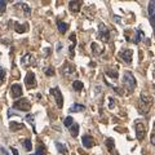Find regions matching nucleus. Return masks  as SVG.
Listing matches in <instances>:
<instances>
[{
    "instance_id": "nucleus-12",
    "label": "nucleus",
    "mask_w": 155,
    "mask_h": 155,
    "mask_svg": "<svg viewBox=\"0 0 155 155\" xmlns=\"http://www.w3.org/2000/svg\"><path fill=\"white\" fill-rule=\"evenodd\" d=\"M106 146H107V149H109V151H110L111 155H118V153L115 151V142H114V138H111V137L106 138Z\"/></svg>"
},
{
    "instance_id": "nucleus-29",
    "label": "nucleus",
    "mask_w": 155,
    "mask_h": 155,
    "mask_svg": "<svg viewBox=\"0 0 155 155\" xmlns=\"http://www.w3.org/2000/svg\"><path fill=\"white\" fill-rule=\"evenodd\" d=\"M19 5L23 8V12H25L26 16H30V14H31V9H30V7H28L27 4H25V3H19Z\"/></svg>"
},
{
    "instance_id": "nucleus-18",
    "label": "nucleus",
    "mask_w": 155,
    "mask_h": 155,
    "mask_svg": "<svg viewBox=\"0 0 155 155\" xmlns=\"http://www.w3.org/2000/svg\"><path fill=\"white\" fill-rule=\"evenodd\" d=\"M84 109H85V106H84V105L75 104V105H72L71 107H70V113H78V111H83Z\"/></svg>"
},
{
    "instance_id": "nucleus-21",
    "label": "nucleus",
    "mask_w": 155,
    "mask_h": 155,
    "mask_svg": "<svg viewBox=\"0 0 155 155\" xmlns=\"http://www.w3.org/2000/svg\"><path fill=\"white\" fill-rule=\"evenodd\" d=\"M70 40L72 41V45L70 47V56L74 57V48H75V45H76V39H75V34H74V32H72L71 35H70Z\"/></svg>"
},
{
    "instance_id": "nucleus-5",
    "label": "nucleus",
    "mask_w": 155,
    "mask_h": 155,
    "mask_svg": "<svg viewBox=\"0 0 155 155\" xmlns=\"http://www.w3.org/2000/svg\"><path fill=\"white\" fill-rule=\"evenodd\" d=\"M98 36H100L101 40L105 41V43H107L110 40V31L104 23H101L98 26Z\"/></svg>"
},
{
    "instance_id": "nucleus-27",
    "label": "nucleus",
    "mask_w": 155,
    "mask_h": 155,
    "mask_svg": "<svg viewBox=\"0 0 155 155\" xmlns=\"http://www.w3.org/2000/svg\"><path fill=\"white\" fill-rule=\"evenodd\" d=\"M23 147H25L26 151H31V150H32V143H31V140L26 138L25 141H23Z\"/></svg>"
},
{
    "instance_id": "nucleus-17",
    "label": "nucleus",
    "mask_w": 155,
    "mask_h": 155,
    "mask_svg": "<svg viewBox=\"0 0 155 155\" xmlns=\"http://www.w3.org/2000/svg\"><path fill=\"white\" fill-rule=\"evenodd\" d=\"M31 155H47V149L43 143H39L38 147H36V153L35 154H31Z\"/></svg>"
},
{
    "instance_id": "nucleus-22",
    "label": "nucleus",
    "mask_w": 155,
    "mask_h": 155,
    "mask_svg": "<svg viewBox=\"0 0 155 155\" xmlns=\"http://www.w3.org/2000/svg\"><path fill=\"white\" fill-rule=\"evenodd\" d=\"M106 74H107L109 76H111L113 79H118V71H116V69L109 67V69H106Z\"/></svg>"
},
{
    "instance_id": "nucleus-6",
    "label": "nucleus",
    "mask_w": 155,
    "mask_h": 155,
    "mask_svg": "<svg viewBox=\"0 0 155 155\" xmlns=\"http://www.w3.org/2000/svg\"><path fill=\"white\" fill-rule=\"evenodd\" d=\"M51 94L54 97V101L57 102L58 109H61L62 106H64V97H62V93H61L60 88H52L51 89Z\"/></svg>"
},
{
    "instance_id": "nucleus-38",
    "label": "nucleus",
    "mask_w": 155,
    "mask_h": 155,
    "mask_svg": "<svg viewBox=\"0 0 155 155\" xmlns=\"http://www.w3.org/2000/svg\"><path fill=\"white\" fill-rule=\"evenodd\" d=\"M61 48H62V47H61V43H60V44H58V47H57V51H61Z\"/></svg>"
},
{
    "instance_id": "nucleus-25",
    "label": "nucleus",
    "mask_w": 155,
    "mask_h": 155,
    "mask_svg": "<svg viewBox=\"0 0 155 155\" xmlns=\"http://www.w3.org/2000/svg\"><path fill=\"white\" fill-rule=\"evenodd\" d=\"M92 51H93L94 54H101L104 52V48H101L97 43H92Z\"/></svg>"
},
{
    "instance_id": "nucleus-19",
    "label": "nucleus",
    "mask_w": 155,
    "mask_h": 155,
    "mask_svg": "<svg viewBox=\"0 0 155 155\" xmlns=\"http://www.w3.org/2000/svg\"><path fill=\"white\" fill-rule=\"evenodd\" d=\"M142 38H143V32L140 30V28H136V39L133 40V43L134 44H138V43L142 40Z\"/></svg>"
},
{
    "instance_id": "nucleus-34",
    "label": "nucleus",
    "mask_w": 155,
    "mask_h": 155,
    "mask_svg": "<svg viewBox=\"0 0 155 155\" xmlns=\"http://www.w3.org/2000/svg\"><path fill=\"white\" fill-rule=\"evenodd\" d=\"M11 150H12V154H13V155H19V154H18V150H17L16 147H13V146H12Z\"/></svg>"
},
{
    "instance_id": "nucleus-23",
    "label": "nucleus",
    "mask_w": 155,
    "mask_h": 155,
    "mask_svg": "<svg viewBox=\"0 0 155 155\" xmlns=\"http://www.w3.org/2000/svg\"><path fill=\"white\" fill-rule=\"evenodd\" d=\"M83 87H84V84L81 83L80 80H74L72 81V88H74L76 92H80L81 89H83Z\"/></svg>"
},
{
    "instance_id": "nucleus-2",
    "label": "nucleus",
    "mask_w": 155,
    "mask_h": 155,
    "mask_svg": "<svg viewBox=\"0 0 155 155\" xmlns=\"http://www.w3.org/2000/svg\"><path fill=\"white\" fill-rule=\"evenodd\" d=\"M150 107H151V97L146 93H141V106H140L141 114H146Z\"/></svg>"
},
{
    "instance_id": "nucleus-28",
    "label": "nucleus",
    "mask_w": 155,
    "mask_h": 155,
    "mask_svg": "<svg viewBox=\"0 0 155 155\" xmlns=\"http://www.w3.org/2000/svg\"><path fill=\"white\" fill-rule=\"evenodd\" d=\"M72 124H74V119H72L71 116H66V118H65V120H64V125H65V127L70 128Z\"/></svg>"
},
{
    "instance_id": "nucleus-26",
    "label": "nucleus",
    "mask_w": 155,
    "mask_h": 155,
    "mask_svg": "<svg viewBox=\"0 0 155 155\" xmlns=\"http://www.w3.org/2000/svg\"><path fill=\"white\" fill-rule=\"evenodd\" d=\"M9 127H11L12 130H19V129H23V125L22 123H14V122H11V124H9Z\"/></svg>"
},
{
    "instance_id": "nucleus-37",
    "label": "nucleus",
    "mask_w": 155,
    "mask_h": 155,
    "mask_svg": "<svg viewBox=\"0 0 155 155\" xmlns=\"http://www.w3.org/2000/svg\"><path fill=\"white\" fill-rule=\"evenodd\" d=\"M32 118H34V116H32V115H27V116H26V119L28 120V122H32V120H34Z\"/></svg>"
},
{
    "instance_id": "nucleus-36",
    "label": "nucleus",
    "mask_w": 155,
    "mask_h": 155,
    "mask_svg": "<svg viewBox=\"0 0 155 155\" xmlns=\"http://www.w3.org/2000/svg\"><path fill=\"white\" fill-rule=\"evenodd\" d=\"M0 150H2V154H4V155H9L8 151H7V150L4 149V147H0Z\"/></svg>"
},
{
    "instance_id": "nucleus-9",
    "label": "nucleus",
    "mask_w": 155,
    "mask_h": 155,
    "mask_svg": "<svg viewBox=\"0 0 155 155\" xmlns=\"http://www.w3.org/2000/svg\"><path fill=\"white\" fill-rule=\"evenodd\" d=\"M132 54H133V52L130 49H123L119 53V57H120V60L125 62V64H130V62H132Z\"/></svg>"
},
{
    "instance_id": "nucleus-33",
    "label": "nucleus",
    "mask_w": 155,
    "mask_h": 155,
    "mask_svg": "<svg viewBox=\"0 0 155 155\" xmlns=\"http://www.w3.org/2000/svg\"><path fill=\"white\" fill-rule=\"evenodd\" d=\"M109 107L114 109V98H113V97H109Z\"/></svg>"
},
{
    "instance_id": "nucleus-14",
    "label": "nucleus",
    "mask_w": 155,
    "mask_h": 155,
    "mask_svg": "<svg viewBox=\"0 0 155 155\" xmlns=\"http://www.w3.org/2000/svg\"><path fill=\"white\" fill-rule=\"evenodd\" d=\"M69 8H70L71 12L78 13L80 11V8H81V2H75V0H71V2H69Z\"/></svg>"
},
{
    "instance_id": "nucleus-24",
    "label": "nucleus",
    "mask_w": 155,
    "mask_h": 155,
    "mask_svg": "<svg viewBox=\"0 0 155 155\" xmlns=\"http://www.w3.org/2000/svg\"><path fill=\"white\" fill-rule=\"evenodd\" d=\"M56 147H57V150L60 151L61 154H67V146L66 145H64V143H61V142H56Z\"/></svg>"
},
{
    "instance_id": "nucleus-32",
    "label": "nucleus",
    "mask_w": 155,
    "mask_h": 155,
    "mask_svg": "<svg viewBox=\"0 0 155 155\" xmlns=\"http://www.w3.org/2000/svg\"><path fill=\"white\" fill-rule=\"evenodd\" d=\"M4 76H5V70H4L3 67H0V80H3Z\"/></svg>"
},
{
    "instance_id": "nucleus-3",
    "label": "nucleus",
    "mask_w": 155,
    "mask_h": 155,
    "mask_svg": "<svg viewBox=\"0 0 155 155\" xmlns=\"http://www.w3.org/2000/svg\"><path fill=\"white\" fill-rule=\"evenodd\" d=\"M13 107L17 109V110H19V111H30L31 104L28 102L26 98H19V100H17V101H14Z\"/></svg>"
},
{
    "instance_id": "nucleus-7",
    "label": "nucleus",
    "mask_w": 155,
    "mask_h": 155,
    "mask_svg": "<svg viewBox=\"0 0 155 155\" xmlns=\"http://www.w3.org/2000/svg\"><path fill=\"white\" fill-rule=\"evenodd\" d=\"M25 84L27 88H34L36 85V78H35V74L34 71H27L26 72V78H25Z\"/></svg>"
},
{
    "instance_id": "nucleus-1",
    "label": "nucleus",
    "mask_w": 155,
    "mask_h": 155,
    "mask_svg": "<svg viewBox=\"0 0 155 155\" xmlns=\"http://www.w3.org/2000/svg\"><path fill=\"white\" fill-rule=\"evenodd\" d=\"M123 84L129 92H133L136 88V79L133 74L130 71H125L124 72V78H123Z\"/></svg>"
},
{
    "instance_id": "nucleus-4",
    "label": "nucleus",
    "mask_w": 155,
    "mask_h": 155,
    "mask_svg": "<svg viewBox=\"0 0 155 155\" xmlns=\"http://www.w3.org/2000/svg\"><path fill=\"white\" fill-rule=\"evenodd\" d=\"M134 127H136V137L140 141H142L146 136V128H145V124L142 122H136L134 123Z\"/></svg>"
},
{
    "instance_id": "nucleus-15",
    "label": "nucleus",
    "mask_w": 155,
    "mask_h": 155,
    "mask_svg": "<svg viewBox=\"0 0 155 155\" xmlns=\"http://www.w3.org/2000/svg\"><path fill=\"white\" fill-rule=\"evenodd\" d=\"M14 28H16V31L18 34H23L28 30V25L27 23H22V25L21 23H16V25H14Z\"/></svg>"
},
{
    "instance_id": "nucleus-35",
    "label": "nucleus",
    "mask_w": 155,
    "mask_h": 155,
    "mask_svg": "<svg viewBox=\"0 0 155 155\" xmlns=\"http://www.w3.org/2000/svg\"><path fill=\"white\" fill-rule=\"evenodd\" d=\"M150 141H151V143H153L154 146H155V132L151 134V138H150Z\"/></svg>"
},
{
    "instance_id": "nucleus-11",
    "label": "nucleus",
    "mask_w": 155,
    "mask_h": 155,
    "mask_svg": "<svg viewBox=\"0 0 155 155\" xmlns=\"http://www.w3.org/2000/svg\"><path fill=\"white\" fill-rule=\"evenodd\" d=\"M11 93H12V97L13 98H18L22 96V88L19 84H12L11 87Z\"/></svg>"
},
{
    "instance_id": "nucleus-16",
    "label": "nucleus",
    "mask_w": 155,
    "mask_h": 155,
    "mask_svg": "<svg viewBox=\"0 0 155 155\" xmlns=\"http://www.w3.org/2000/svg\"><path fill=\"white\" fill-rule=\"evenodd\" d=\"M67 27H69V25H67L66 22L57 21V28H58V31H60L61 34H65L67 31Z\"/></svg>"
},
{
    "instance_id": "nucleus-20",
    "label": "nucleus",
    "mask_w": 155,
    "mask_h": 155,
    "mask_svg": "<svg viewBox=\"0 0 155 155\" xmlns=\"http://www.w3.org/2000/svg\"><path fill=\"white\" fill-rule=\"evenodd\" d=\"M78 133H79V125H78L76 123H74L70 127V134L72 136V137H78Z\"/></svg>"
},
{
    "instance_id": "nucleus-31",
    "label": "nucleus",
    "mask_w": 155,
    "mask_h": 155,
    "mask_svg": "<svg viewBox=\"0 0 155 155\" xmlns=\"http://www.w3.org/2000/svg\"><path fill=\"white\" fill-rule=\"evenodd\" d=\"M7 8V2H4V0H0V12H4Z\"/></svg>"
},
{
    "instance_id": "nucleus-8",
    "label": "nucleus",
    "mask_w": 155,
    "mask_h": 155,
    "mask_svg": "<svg viewBox=\"0 0 155 155\" xmlns=\"http://www.w3.org/2000/svg\"><path fill=\"white\" fill-rule=\"evenodd\" d=\"M147 11H149V19H150V23H151L153 30H154V34H155V2H150V3H149Z\"/></svg>"
},
{
    "instance_id": "nucleus-30",
    "label": "nucleus",
    "mask_w": 155,
    "mask_h": 155,
    "mask_svg": "<svg viewBox=\"0 0 155 155\" xmlns=\"http://www.w3.org/2000/svg\"><path fill=\"white\" fill-rule=\"evenodd\" d=\"M45 75H47V76H52V75H54V69H53L52 66L47 67V69H45Z\"/></svg>"
},
{
    "instance_id": "nucleus-13",
    "label": "nucleus",
    "mask_w": 155,
    "mask_h": 155,
    "mask_svg": "<svg viewBox=\"0 0 155 155\" xmlns=\"http://www.w3.org/2000/svg\"><path fill=\"white\" fill-rule=\"evenodd\" d=\"M62 71H64V75L70 76L71 74H75V67L70 64H67V62H65L64 67H62Z\"/></svg>"
},
{
    "instance_id": "nucleus-10",
    "label": "nucleus",
    "mask_w": 155,
    "mask_h": 155,
    "mask_svg": "<svg viewBox=\"0 0 155 155\" xmlns=\"http://www.w3.org/2000/svg\"><path fill=\"white\" fill-rule=\"evenodd\" d=\"M81 143H83V146H84L85 149H91V147L94 146L96 142H94V140H93V137H92V136L84 134L83 138H81Z\"/></svg>"
}]
</instances>
